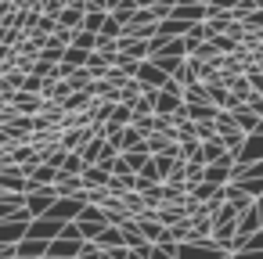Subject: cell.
Returning <instances> with one entry per match:
<instances>
[{
    "label": "cell",
    "mask_w": 263,
    "mask_h": 259,
    "mask_svg": "<svg viewBox=\"0 0 263 259\" xmlns=\"http://www.w3.org/2000/svg\"><path fill=\"white\" fill-rule=\"evenodd\" d=\"M123 158H126V166H130V173H141V166L152 158L148 151H141V148H134V151H123Z\"/></svg>",
    "instance_id": "cell-20"
},
{
    "label": "cell",
    "mask_w": 263,
    "mask_h": 259,
    "mask_svg": "<svg viewBox=\"0 0 263 259\" xmlns=\"http://www.w3.org/2000/svg\"><path fill=\"white\" fill-rule=\"evenodd\" d=\"M54 191H58L62 198H76V194H83L87 187H83V176H65V173H58Z\"/></svg>",
    "instance_id": "cell-7"
},
{
    "label": "cell",
    "mask_w": 263,
    "mask_h": 259,
    "mask_svg": "<svg viewBox=\"0 0 263 259\" xmlns=\"http://www.w3.org/2000/svg\"><path fill=\"white\" fill-rule=\"evenodd\" d=\"M58 29V18H51V15H40V22H36V33L40 36H51Z\"/></svg>",
    "instance_id": "cell-23"
},
{
    "label": "cell",
    "mask_w": 263,
    "mask_h": 259,
    "mask_svg": "<svg viewBox=\"0 0 263 259\" xmlns=\"http://www.w3.org/2000/svg\"><path fill=\"white\" fill-rule=\"evenodd\" d=\"M134 79H137V83H141V87H144V90H162V83H166V79H170V76H166V72H162V69H159V65H155V62H152V58H144V62H141V69H137V76H134Z\"/></svg>",
    "instance_id": "cell-2"
},
{
    "label": "cell",
    "mask_w": 263,
    "mask_h": 259,
    "mask_svg": "<svg viewBox=\"0 0 263 259\" xmlns=\"http://www.w3.org/2000/svg\"><path fill=\"white\" fill-rule=\"evenodd\" d=\"M223 155H227V148L220 144V133H216L213 141H202V151H198V162H205V166H209V162H220Z\"/></svg>",
    "instance_id": "cell-8"
},
{
    "label": "cell",
    "mask_w": 263,
    "mask_h": 259,
    "mask_svg": "<svg viewBox=\"0 0 263 259\" xmlns=\"http://www.w3.org/2000/svg\"><path fill=\"white\" fill-rule=\"evenodd\" d=\"M231 112H234V126H238L241 133H256V130H259V123H263V115H259V112H252L245 101H241L238 108H231Z\"/></svg>",
    "instance_id": "cell-5"
},
{
    "label": "cell",
    "mask_w": 263,
    "mask_h": 259,
    "mask_svg": "<svg viewBox=\"0 0 263 259\" xmlns=\"http://www.w3.org/2000/svg\"><path fill=\"white\" fill-rule=\"evenodd\" d=\"M87 58H90V51L72 47V44H69V47H65V54H62V62H65V65H72V69H83V65H87Z\"/></svg>",
    "instance_id": "cell-16"
},
{
    "label": "cell",
    "mask_w": 263,
    "mask_h": 259,
    "mask_svg": "<svg viewBox=\"0 0 263 259\" xmlns=\"http://www.w3.org/2000/svg\"><path fill=\"white\" fill-rule=\"evenodd\" d=\"M198 151H202V141L198 137H184V141H177V155L187 162V158H198Z\"/></svg>",
    "instance_id": "cell-17"
},
{
    "label": "cell",
    "mask_w": 263,
    "mask_h": 259,
    "mask_svg": "<svg viewBox=\"0 0 263 259\" xmlns=\"http://www.w3.org/2000/svg\"><path fill=\"white\" fill-rule=\"evenodd\" d=\"M72 47L98 51V33H90V29H76V36H72Z\"/></svg>",
    "instance_id": "cell-18"
},
{
    "label": "cell",
    "mask_w": 263,
    "mask_h": 259,
    "mask_svg": "<svg viewBox=\"0 0 263 259\" xmlns=\"http://www.w3.org/2000/svg\"><path fill=\"white\" fill-rule=\"evenodd\" d=\"M141 94H144V87H141L137 79H126V83L119 87V105H130V108H134Z\"/></svg>",
    "instance_id": "cell-12"
},
{
    "label": "cell",
    "mask_w": 263,
    "mask_h": 259,
    "mask_svg": "<svg viewBox=\"0 0 263 259\" xmlns=\"http://www.w3.org/2000/svg\"><path fill=\"white\" fill-rule=\"evenodd\" d=\"M123 26H126V22H123L119 15H112V11H108V18H105V26H101V36H116V40H119Z\"/></svg>",
    "instance_id": "cell-21"
},
{
    "label": "cell",
    "mask_w": 263,
    "mask_h": 259,
    "mask_svg": "<svg viewBox=\"0 0 263 259\" xmlns=\"http://www.w3.org/2000/svg\"><path fill=\"white\" fill-rule=\"evenodd\" d=\"M195 4H209V0H195Z\"/></svg>",
    "instance_id": "cell-24"
},
{
    "label": "cell",
    "mask_w": 263,
    "mask_h": 259,
    "mask_svg": "<svg viewBox=\"0 0 263 259\" xmlns=\"http://www.w3.org/2000/svg\"><path fill=\"white\" fill-rule=\"evenodd\" d=\"M8 101H11V108L22 112V115H36V112H44V97H40V94H29V90H15Z\"/></svg>",
    "instance_id": "cell-3"
},
{
    "label": "cell",
    "mask_w": 263,
    "mask_h": 259,
    "mask_svg": "<svg viewBox=\"0 0 263 259\" xmlns=\"http://www.w3.org/2000/svg\"><path fill=\"white\" fill-rule=\"evenodd\" d=\"M44 87H47V76L26 72V83H22V90H29V94H40V97H44Z\"/></svg>",
    "instance_id": "cell-22"
},
{
    "label": "cell",
    "mask_w": 263,
    "mask_h": 259,
    "mask_svg": "<svg viewBox=\"0 0 263 259\" xmlns=\"http://www.w3.org/2000/svg\"><path fill=\"white\" fill-rule=\"evenodd\" d=\"M80 155H83V162H87V166H98V162H101V155H105V137H90V141L80 148Z\"/></svg>",
    "instance_id": "cell-9"
},
{
    "label": "cell",
    "mask_w": 263,
    "mask_h": 259,
    "mask_svg": "<svg viewBox=\"0 0 263 259\" xmlns=\"http://www.w3.org/2000/svg\"><path fill=\"white\" fill-rule=\"evenodd\" d=\"M54 198H58L54 184H51V187H33V191H26V216H47L51 205H54Z\"/></svg>",
    "instance_id": "cell-1"
},
{
    "label": "cell",
    "mask_w": 263,
    "mask_h": 259,
    "mask_svg": "<svg viewBox=\"0 0 263 259\" xmlns=\"http://www.w3.org/2000/svg\"><path fill=\"white\" fill-rule=\"evenodd\" d=\"M83 169H87L83 155H80V151H69L65 162H62V173H65V176H83Z\"/></svg>",
    "instance_id": "cell-15"
},
{
    "label": "cell",
    "mask_w": 263,
    "mask_h": 259,
    "mask_svg": "<svg viewBox=\"0 0 263 259\" xmlns=\"http://www.w3.org/2000/svg\"><path fill=\"white\" fill-rule=\"evenodd\" d=\"M245 137H249V133H241L238 126H234V130H220V144H223V148H227V151H231L234 158H238V151H241Z\"/></svg>",
    "instance_id": "cell-10"
},
{
    "label": "cell",
    "mask_w": 263,
    "mask_h": 259,
    "mask_svg": "<svg viewBox=\"0 0 263 259\" xmlns=\"http://www.w3.org/2000/svg\"><path fill=\"white\" fill-rule=\"evenodd\" d=\"M105 18H108V11H87V15H83V26H80V29H90V33H101V26H105Z\"/></svg>",
    "instance_id": "cell-19"
},
{
    "label": "cell",
    "mask_w": 263,
    "mask_h": 259,
    "mask_svg": "<svg viewBox=\"0 0 263 259\" xmlns=\"http://www.w3.org/2000/svg\"><path fill=\"white\" fill-rule=\"evenodd\" d=\"M108 180H112V173L105 166H87L83 169V187H105Z\"/></svg>",
    "instance_id": "cell-11"
},
{
    "label": "cell",
    "mask_w": 263,
    "mask_h": 259,
    "mask_svg": "<svg viewBox=\"0 0 263 259\" xmlns=\"http://www.w3.org/2000/svg\"><path fill=\"white\" fill-rule=\"evenodd\" d=\"M80 248H83V241H76V237H58V241L47 245V255H58V259H80Z\"/></svg>",
    "instance_id": "cell-6"
},
{
    "label": "cell",
    "mask_w": 263,
    "mask_h": 259,
    "mask_svg": "<svg viewBox=\"0 0 263 259\" xmlns=\"http://www.w3.org/2000/svg\"><path fill=\"white\" fill-rule=\"evenodd\" d=\"M177 141H170L166 133H148L144 137V148H148V155H162V151H170Z\"/></svg>",
    "instance_id": "cell-13"
},
{
    "label": "cell",
    "mask_w": 263,
    "mask_h": 259,
    "mask_svg": "<svg viewBox=\"0 0 263 259\" xmlns=\"http://www.w3.org/2000/svg\"><path fill=\"white\" fill-rule=\"evenodd\" d=\"M90 137H94V126H69V130H62L58 144H62L65 151H80Z\"/></svg>",
    "instance_id": "cell-4"
},
{
    "label": "cell",
    "mask_w": 263,
    "mask_h": 259,
    "mask_svg": "<svg viewBox=\"0 0 263 259\" xmlns=\"http://www.w3.org/2000/svg\"><path fill=\"white\" fill-rule=\"evenodd\" d=\"M83 15H87L83 8H65V11L58 15V26H62V29H80V26H83Z\"/></svg>",
    "instance_id": "cell-14"
}]
</instances>
